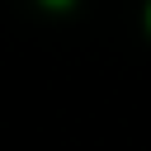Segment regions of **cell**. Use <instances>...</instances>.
Returning a JSON list of instances; mask_svg holds the SVG:
<instances>
[{
	"label": "cell",
	"mask_w": 151,
	"mask_h": 151,
	"mask_svg": "<svg viewBox=\"0 0 151 151\" xmlns=\"http://www.w3.org/2000/svg\"><path fill=\"white\" fill-rule=\"evenodd\" d=\"M52 5H66V0H52Z\"/></svg>",
	"instance_id": "1"
}]
</instances>
